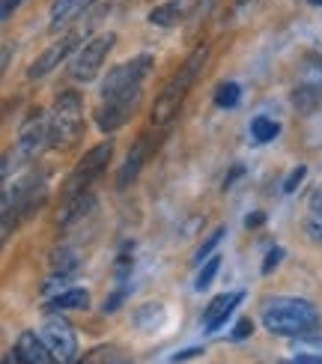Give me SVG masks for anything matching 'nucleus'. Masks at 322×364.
Wrapping results in <instances>:
<instances>
[{
  "mask_svg": "<svg viewBox=\"0 0 322 364\" xmlns=\"http://www.w3.org/2000/svg\"><path fill=\"white\" fill-rule=\"evenodd\" d=\"M39 338L45 341V346H48V353L54 355V361L72 364L75 358H78V335H75V328H72V323L66 320V316L51 314L48 320L42 323Z\"/></svg>",
  "mask_w": 322,
  "mask_h": 364,
  "instance_id": "nucleus-5",
  "label": "nucleus"
},
{
  "mask_svg": "<svg viewBox=\"0 0 322 364\" xmlns=\"http://www.w3.org/2000/svg\"><path fill=\"white\" fill-rule=\"evenodd\" d=\"M12 164H15V153H0V194H4V182L12 173Z\"/></svg>",
  "mask_w": 322,
  "mask_h": 364,
  "instance_id": "nucleus-25",
  "label": "nucleus"
},
{
  "mask_svg": "<svg viewBox=\"0 0 322 364\" xmlns=\"http://www.w3.org/2000/svg\"><path fill=\"white\" fill-rule=\"evenodd\" d=\"M248 335H251V323H248V320H242V323L233 328V335H230V338H233V341H245Z\"/></svg>",
  "mask_w": 322,
  "mask_h": 364,
  "instance_id": "nucleus-30",
  "label": "nucleus"
},
{
  "mask_svg": "<svg viewBox=\"0 0 322 364\" xmlns=\"http://www.w3.org/2000/svg\"><path fill=\"white\" fill-rule=\"evenodd\" d=\"M322 102V66L313 69V75H304L301 84L293 90V105L301 114H311Z\"/></svg>",
  "mask_w": 322,
  "mask_h": 364,
  "instance_id": "nucleus-12",
  "label": "nucleus"
},
{
  "mask_svg": "<svg viewBox=\"0 0 322 364\" xmlns=\"http://www.w3.org/2000/svg\"><path fill=\"white\" fill-rule=\"evenodd\" d=\"M254 224H263V212H254V215L248 218V227H254Z\"/></svg>",
  "mask_w": 322,
  "mask_h": 364,
  "instance_id": "nucleus-35",
  "label": "nucleus"
},
{
  "mask_svg": "<svg viewBox=\"0 0 322 364\" xmlns=\"http://www.w3.org/2000/svg\"><path fill=\"white\" fill-rule=\"evenodd\" d=\"M212 4H215V0H209V6H212Z\"/></svg>",
  "mask_w": 322,
  "mask_h": 364,
  "instance_id": "nucleus-40",
  "label": "nucleus"
},
{
  "mask_svg": "<svg viewBox=\"0 0 322 364\" xmlns=\"http://www.w3.org/2000/svg\"><path fill=\"white\" fill-rule=\"evenodd\" d=\"M203 350H200V346H194V350H186V353H176L173 355V361H188V358H194V355H200Z\"/></svg>",
  "mask_w": 322,
  "mask_h": 364,
  "instance_id": "nucleus-33",
  "label": "nucleus"
},
{
  "mask_svg": "<svg viewBox=\"0 0 322 364\" xmlns=\"http://www.w3.org/2000/svg\"><path fill=\"white\" fill-rule=\"evenodd\" d=\"M197 6V0H164L161 6H156L149 12V24H156V27H173L179 24L186 15Z\"/></svg>",
  "mask_w": 322,
  "mask_h": 364,
  "instance_id": "nucleus-15",
  "label": "nucleus"
},
{
  "mask_svg": "<svg viewBox=\"0 0 322 364\" xmlns=\"http://www.w3.org/2000/svg\"><path fill=\"white\" fill-rule=\"evenodd\" d=\"M111 156H114V141H102V144H96L93 149H90V153H87L78 164H75L72 176L66 179V186H63V200H72V197H78V194H84V191H93L96 179L104 173Z\"/></svg>",
  "mask_w": 322,
  "mask_h": 364,
  "instance_id": "nucleus-4",
  "label": "nucleus"
},
{
  "mask_svg": "<svg viewBox=\"0 0 322 364\" xmlns=\"http://www.w3.org/2000/svg\"><path fill=\"white\" fill-rule=\"evenodd\" d=\"M78 33H66L63 39H57L54 45H48V48H45L36 60H33V63H30V69H27V78L30 81H39V78H45V75H48V72H54L60 63H63V60L75 51V48H78Z\"/></svg>",
  "mask_w": 322,
  "mask_h": 364,
  "instance_id": "nucleus-10",
  "label": "nucleus"
},
{
  "mask_svg": "<svg viewBox=\"0 0 322 364\" xmlns=\"http://www.w3.org/2000/svg\"><path fill=\"white\" fill-rule=\"evenodd\" d=\"M313 212H322V188H319L316 197H313Z\"/></svg>",
  "mask_w": 322,
  "mask_h": 364,
  "instance_id": "nucleus-36",
  "label": "nucleus"
},
{
  "mask_svg": "<svg viewBox=\"0 0 322 364\" xmlns=\"http://www.w3.org/2000/svg\"><path fill=\"white\" fill-rule=\"evenodd\" d=\"M236 4H239V6H248V4H251V0H236Z\"/></svg>",
  "mask_w": 322,
  "mask_h": 364,
  "instance_id": "nucleus-38",
  "label": "nucleus"
},
{
  "mask_svg": "<svg viewBox=\"0 0 322 364\" xmlns=\"http://www.w3.org/2000/svg\"><path fill=\"white\" fill-rule=\"evenodd\" d=\"M141 96H144V87H132V90H126V93H117L111 99H102V108L96 111V126L102 132L122 129L134 117L137 105H141Z\"/></svg>",
  "mask_w": 322,
  "mask_h": 364,
  "instance_id": "nucleus-7",
  "label": "nucleus"
},
{
  "mask_svg": "<svg viewBox=\"0 0 322 364\" xmlns=\"http://www.w3.org/2000/svg\"><path fill=\"white\" fill-rule=\"evenodd\" d=\"M304 227H308L311 239H316L319 245H322V212H313V215L308 218V224H304Z\"/></svg>",
  "mask_w": 322,
  "mask_h": 364,
  "instance_id": "nucleus-27",
  "label": "nucleus"
},
{
  "mask_svg": "<svg viewBox=\"0 0 322 364\" xmlns=\"http://www.w3.org/2000/svg\"><path fill=\"white\" fill-rule=\"evenodd\" d=\"M218 269H221V257H209V260H203V269L197 272V278H194V290L197 293L209 290V284L215 281V275H218Z\"/></svg>",
  "mask_w": 322,
  "mask_h": 364,
  "instance_id": "nucleus-23",
  "label": "nucleus"
},
{
  "mask_svg": "<svg viewBox=\"0 0 322 364\" xmlns=\"http://www.w3.org/2000/svg\"><path fill=\"white\" fill-rule=\"evenodd\" d=\"M263 326L281 338H304L319 326V311L304 299L278 296L263 305Z\"/></svg>",
  "mask_w": 322,
  "mask_h": 364,
  "instance_id": "nucleus-1",
  "label": "nucleus"
},
{
  "mask_svg": "<svg viewBox=\"0 0 322 364\" xmlns=\"http://www.w3.org/2000/svg\"><path fill=\"white\" fill-rule=\"evenodd\" d=\"M9 60H12V45H4V48H0V78H4Z\"/></svg>",
  "mask_w": 322,
  "mask_h": 364,
  "instance_id": "nucleus-31",
  "label": "nucleus"
},
{
  "mask_svg": "<svg viewBox=\"0 0 322 364\" xmlns=\"http://www.w3.org/2000/svg\"><path fill=\"white\" fill-rule=\"evenodd\" d=\"M239 96H242V87L236 81H224L215 87V105H218V108H236Z\"/></svg>",
  "mask_w": 322,
  "mask_h": 364,
  "instance_id": "nucleus-22",
  "label": "nucleus"
},
{
  "mask_svg": "<svg viewBox=\"0 0 322 364\" xmlns=\"http://www.w3.org/2000/svg\"><path fill=\"white\" fill-rule=\"evenodd\" d=\"M281 257H284V251H281V248H272V251H269V257H266V263H263V272H266V275H269V272H272L274 266H278V263H281Z\"/></svg>",
  "mask_w": 322,
  "mask_h": 364,
  "instance_id": "nucleus-28",
  "label": "nucleus"
},
{
  "mask_svg": "<svg viewBox=\"0 0 322 364\" xmlns=\"http://www.w3.org/2000/svg\"><path fill=\"white\" fill-rule=\"evenodd\" d=\"M242 299H245V293H221V296H215V299L209 301V308H206L203 328H206V331H218V328L227 323V316L239 308Z\"/></svg>",
  "mask_w": 322,
  "mask_h": 364,
  "instance_id": "nucleus-13",
  "label": "nucleus"
},
{
  "mask_svg": "<svg viewBox=\"0 0 322 364\" xmlns=\"http://www.w3.org/2000/svg\"><path fill=\"white\" fill-rule=\"evenodd\" d=\"M149 153H152V141H149V138H141V141H137V144L129 149L126 161H122L119 171H117V186H119V188H129L132 182L137 179V173L144 171Z\"/></svg>",
  "mask_w": 322,
  "mask_h": 364,
  "instance_id": "nucleus-11",
  "label": "nucleus"
},
{
  "mask_svg": "<svg viewBox=\"0 0 322 364\" xmlns=\"http://www.w3.org/2000/svg\"><path fill=\"white\" fill-rule=\"evenodd\" d=\"M284 364H322V358H319V355H313V353H304V355H293V358H286Z\"/></svg>",
  "mask_w": 322,
  "mask_h": 364,
  "instance_id": "nucleus-29",
  "label": "nucleus"
},
{
  "mask_svg": "<svg viewBox=\"0 0 322 364\" xmlns=\"http://www.w3.org/2000/svg\"><path fill=\"white\" fill-rule=\"evenodd\" d=\"M96 197L93 191H84L78 197H72V200H63V206H60V215H57V224L60 227H69L75 221H81L84 215H90V209H93Z\"/></svg>",
  "mask_w": 322,
  "mask_h": 364,
  "instance_id": "nucleus-16",
  "label": "nucleus"
},
{
  "mask_svg": "<svg viewBox=\"0 0 322 364\" xmlns=\"http://www.w3.org/2000/svg\"><path fill=\"white\" fill-rule=\"evenodd\" d=\"M304 173H308V168H304V164H299V168L286 176V182H284V191H286V194H293V191L299 188V182L304 179Z\"/></svg>",
  "mask_w": 322,
  "mask_h": 364,
  "instance_id": "nucleus-26",
  "label": "nucleus"
},
{
  "mask_svg": "<svg viewBox=\"0 0 322 364\" xmlns=\"http://www.w3.org/2000/svg\"><path fill=\"white\" fill-rule=\"evenodd\" d=\"M308 4H313V6H322V0H308Z\"/></svg>",
  "mask_w": 322,
  "mask_h": 364,
  "instance_id": "nucleus-39",
  "label": "nucleus"
},
{
  "mask_svg": "<svg viewBox=\"0 0 322 364\" xmlns=\"http://www.w3.org/2000/svg\"><path fill=\"white\" fill-rule=\"evenodd\" d=\"M221 239H224V227H218V230H215V233H212V236H209V239L203 242V245H200V248H197V254H194V260H197V263H203V260H206V257H209V254H212L215 248H218V242H221Z\"/></svg>",
  "mask_w": 322,
  "mask_h": 364,
  "instance_id": "nucleus-24",
  "label": "nucleus"
},
{
  "mask_svg": "<svg viewBox=\"0 0 322 364\" xmlns=\"http://www.w3.org/2000/svg\"><path fill=\"white\" fill-rule=\"evenodd\" d=\"M149 72H152V57L149 54H137V57L126 60V63L114 66L111 72H107V78L102 81V99L126 93V90H132V87H144Z\"/></svg>",
  "mask_w": 322,
  "mask_h": 364,
  "instance_id": "nucleus-6",
  "label": "nucleus"
},
{
  "mask_svg": "<svg viewBox=\"0 0 322 364\" xmlns=\"http://www.w3.org/2000/svg\"><path fill=\"white\" fill-rule=\"evenodd\" d=\"M72 364H129V353L117 343H102L93 346L84 358H75Z\"/></svg>",
  "mask_w": 322,
  "mask_h": 364,
  "instance_id": "nucleus-18",
  "label": "nucleus"
},
{
  "mask_svg": "<svg viewBox=\"0 0 322 364\" xmlns=\"http://www.w3.org/2000/svg\"><path fill=\"white\" fill-rule=\"evenodd\" d=\"M304 346H308V350H311L313 355H319V358H322V338H313V341H311L308 335H304Z\"/></svg>",
  "mask_w": 322,
  "mask_h": 364,
  "instance_id": "nucleus-32",
  "label": "nucleus"
},
{
  "mask_svg": "<svg viewBox=\"0 0 322 364\" xmlns=\"http://www.w3.org/2000/svg\"><path fill=\"white\" fill-rule=\"evenodd\" d=\"M15 6H21V0H0V15H9Z\"/></svg>",
  "mask_w": 322,
  "mask_h": 364,
  "instance_id": "nucleus-34",
  "label": "nucleus"
},
{
  "mask_svg": "<svg viewBox=\"0 0 322 364\" xmlns=\"http://www.w3.org/2000/svg\"><path fill=\"white\" fill-rule=\"evenodd\" d=\"M206 60H209V45H197V48L191 51V57L173 75V81L161 90V96L156 99V105H152V114H149L152 126H164V123H171V119L176 117L179 105L186 102V96H188V90L194 87L197 78H200Z\"/></svg>",
  "mask_w": 322,
  "mask_h": 364,
  "instance_id": "nucleus-2",
  "label": "nucleus"
},
{
  "mask_svg": "<svg viewBox=\"0 0 322 364\" xmlns=\"http://www.w3.org/2000/svg\"><path fill=\"white\" fill-rule=\"evenodd\" d=\"M114 42H117L114 33H99V36L90 39L84 48L78 51V57H75V63H72V78H75V81H93L96 75H99V69H102V63L107 60V54H111Z\"/></svg>",
  "mask_w": 322,
  "mask_h": 364,
  "instance_id": "nucleus-8",
  "label": "nucleus"
},
{
  "mask_svg": "<svg viewBox=\"0 0 322 364\" xmlns=\"http://www.w3.org/2000/svg\"><path fill=\"white\" fill-rule=\"evenodd\" d=\"M51 144V129H48V114L45 111H33L24 126H21V134H18V144H15V159L18 161H30L36 159L45 146Z\"/></svg>",
  "mask_w": 322,
  "mask_h": 364,
  "instance_id": "nucleus-9",
  "label": "nucleus"
},
{
  "mask_svg": "<svg viewBox=\"0 0 322 364\" xmlns=\"http://www.w3.org/2000/svg\"><path fill=\"white\" fill-rule=\"evenodd\" d=\"M90 305V293L84 290V287H69V290H63L60 296L48 299V311L51 314H60V311H84Z\"/></svg>",
  "mask_w": 322,
  "mask_h": 364,
  "instance_id": "nucleus-19",
  "label": "nucleus"
},
{
  "mask_svg": "<svg viewBox=\"0 0 322 364\" xmlns=\"http://www.w3.org/2000/svg\"><path fill=\"white\" fill-rule=\"evenodd\" d=\"M48 129H51V146L57 149H72L84 138V99L66 90L60 93L54 108L48 111Z\"/></svg>",
  "mask_w": 322,
  "mask_h": 364,
  "instance_id": "nucleus-3",
  "label": "nucleus"
},
{
  "mask_svg": "<svg viewBox=\"0 0 322 364\" xmlns=\"http://www.w3.org/2000/svg\"><path fill=\"white\" fill-rule=\"evenodd\" d=\"M251 134H254L257 144H269V141H274L281 134V126L274 123V119H269V117H257L251 123Z\"/></svg>",
  "mask_w": 322,
  "mask_h": 364,
  "instance_id": "nucleus-21",
  "label": "nucleus"
},
{
  "mask_svg": "<svg viewBox=\"0 0 322 364\" xmlns=\"http://www.w3.org/2000/svg\"><path fill=\"white\" fill-rule=\"evenodd\" d=\"M161 323H164V305H159V301H149V305L137 308V314H134V326L144 331H152Z\"/></svg>",
  "mask_w": 322,
  "mask_h": 364,
  "instance_id": "nucleus-20",
  "label": "nucleus"
},
{
  "mask_svg": "<svg viewBox=\"0 0 322 364\" xmlns=\"http://www.w3.org/2000/svg\"><path fill=\"white\" fill-rule=\"evenodd\" d=\"M90 4H93V0H54V6H51V30H63L66 24H72Z\"/></svg>",
  "mask_w": 322,
  "mask_h": 364,
  "instance_id": "nucleus-17",
  "label": "nucleus"
},
{
  "mask_svg": "<svg viewBox=\"0 0 322 364\" xmlns=\"http://www.w3.org/2000/svg\"><path fill=\"white\" fill-rule=\"evenodd\" d=\"M15 355L24 364H54V355L48 353V346L36 331H21L18 341H15Z\"/></svg>",
  "mask_w": 322,
  "mask_h": 364,
  "instance_id": "nucleus-14",
  "label": "nucleus"
},
{
  "mask_svg": "<svg viewBox=\"0 0 322 364\" xmlns=\"http://www.w3.org/2000/svg\"><path fill=\"white\" fill-rule=\"evenodd\" d=\"M4 364H24V361H21V358H18V355H15V353H12V355H9V358H6V361H4Z\"/></svg>",
  "mask_w": 322,
  "mask_h": 364,
  "instance_id": "nucleus-37",
  "label": "nucleus"
}]
</instances>
